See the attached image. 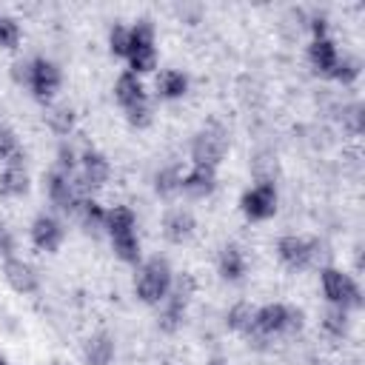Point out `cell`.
<instances>
[{"label": "cell", "mask_w": 365, "mask_h": 365, "mask_svg": "<svg viewBox=\"0 0 365 365\" xmlns=\"http://www.w3.org/2000/svg\"><path fill=\"white\" fill-rule=\"evenodd\" d=\"M131 74L143 77V74H151L157 71V63H160V54H157V43H140V46H131L128 48V57H125Z\"/></svg>", "instance_id": "23"}, {"label": "cell", "mask_w": 365, "mask_h": 365, "mask_svg": "<svg viewBox=\"0 0 365 365\" xmlns=\"http://www.w3.org/2000/svg\"><path fill=\"white\" fill-rule=\"evenodd\" d=\"M20 40H23V29H20L17 17L0 11V48H17Z\"/></svg>", "instance_id": "35"}, {"label": "cell", "mask_w": 365, "mask_h": 365, "mask_svg": "<svg viewBox=\"0 0 365 365\" xmlns=\"http://www.w3.org/2000/svg\"><path fill=\"white\" fill-rule=\"evenodd\" d=\"M180 182H182V168H180L177 163L160 165V168L154 171V180H151L154 194H157L160 200H174V197L180 194Z\"/></svg>", "instance_id": "24"}, {"label": "cell", "mask_w": 365, "mask_h": 365, "mask_svg": "<svg viewBox=\"0 0 365 365\" xmlns=\"http://www.w3.org/2000/svg\"><path fill=\"white\" fill-rule=\"evenodd\" d=\"M29 240L43 254H57L66 242V222L54 211H40L29 225Z\"/></svg>", "instance_id": "11"}, {"label": "cell", "mask_w": 365, "mask_h": 365, "mask_svg": "<svg viewBox=\"0 0 365 365\" xmlns=\"http://www.w3.org/2000/svg\"><path fill=\"white\" fill-rule=\"evenodd\" d=\"M26 154L20 151L17 157H11L9 163H3L0 168V197L6 200H20L29 194L31 188V177H29V168H26Z\"/></svg>", "instance_id": "14"}, {"label": "cell", "mask_w": 365, "mask_h": 365, "mask_svg": "<svg viewBox=\"0 0 365 365\" xmlns=\"http://www.w3.org/2000/svg\"><path fill=\"white\" fill-rule=\"evenodd\" d=\"M319 325H322V331L331 339H342L351 331V311L348 308H339V305H325Z\"/></svg>", "instance_id": "28"}, {"label": "cell", "mask_w": 365, "mask_h": 365, "mask_svg": "<svg viewBox=\"0 0 365 365\" xmlns=\"http://www.w3.org/2000/svg\"><path fill=\"white\" fill-rule=\"evenodd\" d=\"M111 180V163L103 151L97 148H83L80 151V165H77V174H74V182L80 188L83 197H94V191L106 188V182Z\"/></svg>", "instance_id": "8"}, {"label": "cell", "mask_w": 365, "mask_h": 365, "mask_svg": "<svg viewBox=\"0 0 365 365\" xmlns=\"http://www.w3.org/2000/svg\"><path fill=\"white\" fill-rule=\"evenodd\" d=\"M26 88L31 91V97L37 103H43V106L54 103V97L63 88V68L51 57H43V54L31 57L29 60V83H26Z\"/></svg>", "instance_id": "7"}, {"label": "cell", "mask_w": 365, "mask_h": 365, "mask_svg": "<svg viewBox=\"0 0 365 365\" xmlns=\"http://www.w3.org/2000/svg\"><path fill=\"white\" fill-rule=\"evenodd\" d=\"M9 74H11V80H14L17 86L26 88V83H29V60H14Z\"/></svg>", "instance_id": "39"}, {"label": "cell", "mask_w": 365, "mask_h": 365, "mask_svg": "<svg viewBox=\"0 0 365 365\" xmlns=\"http://www.w3.org/2000/svg\"><path fill=\"white\" fill-rule=\"evenodd\" d=\"M305 328V311L288 302H265L254 314V334H262L265 339L274 336H294Z\"/></svg>", "instance_id": "2"}, {"label": "cell", "mask_w": 365, "mask_h": 365, "mask_svg": "<svg viewBox=\"0 0 365 365\" xmlns=\"http://www.w3.org/2000/svg\"><path fill=\"white\" fill-rule=\"evenodd\" d=\"M111 94H114V100H117V106H120L123 111L131 108V106H137V103H143V100H148V91H145L143 77H137V74H131V71L117 74Z\"/></svg>", "instance_id": "19"}, {"label": "cell", "mask_w": 365, "mask_h": 365, "mask_svg": "<svg viewBox=\"0 0 365 365\" xmlns=\"http://www.w3.org/2000/svg\"><path fill=\"white\" fill-rule=\"evenodd\" d=\"M174 11H177V17L182 20V23H188V26H194V23H200V17H202V6H188V3H182V6H174Z\"/></svg>", "instance_id": "38"}, {"label": "cell", "mask_w": 365, "mask_h": 365, "mask_svg": "<svg viewBox=\"0 0 365 365\" xmlns=\"http://www.w3.org/2000/svg\"><path fill=\"white\" fill-rule=\"evenodd\" d=\"M123 114H125V123L131 128H137V131H143V128H148L154 123V106H151V100H143V103L125 108Z\"/></svg>", "instance_id": "34"}, {"label": "cell", "mask_w": 365, "mask_h": 365, "mask_svg": "<svg viewBox=\"0 0 365 365\" xmlns=\"http://www.w3.org/2000/svg\"><path fill=\"white\" fill-rule=\"evenodd\" d=\"M128 231H137V211L123 202L106 208V234L114 237V234H128Z\"/></svg>", "instance_id": "26"}, {"label": "cell", "mask_w": 365, "mask_h": 365, "mask_svg": "<svg viewBox=\"0 0 365 365\" xmlns=\"http://www.w3.org/2000/svg\"><path fill=\"white\" fill-rule=\"evenodd\" d=\"M43 120H46L48 131L57 134V137H63V140H68V134L77 125V114H74V108L68 103H48Z\"/></svg>", "instance_id": "21"}, {"label": "cell", "mask_w": 365, "mask_h": 365, "mask_svg": "<svg viewBox=\"0 0 365 365\" xmlns=\"http://www.w3.org/2000/svg\"><path fill=\"white\" fill-rule=\"evenodd\" d=\"M217 168L211 165H191L182 171V182H180V194H185L188 200H205L217 191Z\"/></svg>", "instance_id": "15"}, {"label": "cell", "mask_w": 365, "mask_h": 365, "mask_svg": "<svg viewBox=\"0 0 365 365\" xmlns=\"http://www.w3.org/2000/svg\"><path fill=\"white\" fill-rule=\"evenodd\" d=\"M339 125L351 137H359L362 134V128H365V108H362L359 100H351V103H342L339 106Z\"/></svg>", "instance_id": "31"}, {"label": "cell", "mask_w": 365, "mask_h": 365, "mask_svg": "<svg viewBox=\"0 0 365 365\" xmlns=\"http://www.w3.org/2000/svg\"><path fill=\"white\" fill-rule=\"evenodd\" d=\"M43 191H46V200L54 208V214H66V217H74V208L83 200L74 177H68V174H63L57 168L43 174Z\"/></svg>", "instance_id": "10"}, {"label": "cell", "mask_w": 365, "mask_h": 365, "mask_svg": "<svg viewBox=\"0 0 365 365\" xmlns=\"http://www.w3.org/2000/svg\"><path fill=\"white\" fill-rule=\"evenodd\" d=\"M171 285H174V268L163 254H154L134 268V297L143 305L157 308L168 297Z\"/></svg>", "instance_id": "1"}, {"label": "cell", "mask_w": 365, "mask_h": 365, "mask_svg": "<svg viewBox=\"0 0 365 365\" xmlns=\"http://www.w3.org/2000/svg\"><path fill=\"white\" fill-rule=\"evenodd\" d=\"M74 217L86 234H106V205H100L94 197H83L74 208Z\"/></svg>", "instance_id": "20"}, {"label": "cell", "mask_w": 365, "mask_h": 365, "mask_svg": "<svg viewBox=\"0 0 365 365\" xmlns=\"http://www.w3.org/2000/svg\"><path fill=\"white\" fill-rule=\"evenodd\" d=\"M240 211L248 222H268L279 211V191L274 182H254L240 197Z\"/></svg>", "instance_id": "9"}, {"label": "cell", "mask_w": 365, "mask_h": 365, "mask_svg": "<svg viewBox=\"0 0 365 365\" xmlns=\"http://www.w3.org/2000/svg\"><path fill=\"white\" fill-rule=\"evenodd\" d=\"M274 251H277V259L288 271H308V268H317V265L322 268V257L328 254L322 240L299 237V234H282L277 240Z\"/></svg>", "instance_id": "3"}, {"label": "cell", "mask_w": 365, "mask_h": 365, "mask_svg": "<svg viewBox=\"0 0 365 365\" xmlns=\"http://www.w3.org/2000/svg\"><path fill=\"white\" fill-rule=\"evenodd\" d=\"M217 274L225 279V282H242L245 274H248V257L240 245L234 242H225L217 254Z\"/></svg>", "instance_id": "18"}, {"label": "cell", "mask_w": 365, "mask_h": 365, "mask_svg": "<svg viewBox=\"0 0 365 365\" xmlns=\"http://www.w3.org/2000/svg\"><path fill=\"white\" fill-rule=\"evenodd\" d=\"M194 277L191 274H174V285L168 291V297L157 305V328L163 334H177L188 317V305H191V297H194Z\"/></svg>", "instance_id": "4"}, {"label": "cell", "mask_w": 365, "mask_h": 365, "mask_svg": "<svg viewBox=\"0 0 365 365\" xmlns=\"http://www.w3.org/2000/svg\"><path fill=\"white\" fill-rule=\"evenodd\" d=\"M254 314H257V305H251L248 299H237L225 311V328L240 334V336H245L254 328Z\"/></svg>", "instance_id": "27"}, {"label": "cell", "mask_w": 365, "mask_h": 365, "mask_svg": "<svg viewBox=\"0 0 365 365\" xmlns=\"http://www.w3.org/2000/svg\"><path fill=\"white\" fill-rule=\"evenodd\" d=\"M111 240V251L120 262L125 265H140L143 262V242H140V234L137 231H128V234H114L108 237Z\"/></svg>", "instance_id": "25"}, {"label": "cell", "mask_w": 365, "mask_h": 365, "mask_svg": "<svg viewBox=\"0 0 365 365\" xmlns=\"http://www.w3.org/2000/svg\"><path fill=\"white\" fill-rule=\"evenodd\" d=\"M0 365H9V359H6V356H3V354H0Z\"/></svg>", "instance_id": "41"}, {"label": "cell", "mask_w": 365, "mask_h": 365, "mask_svg": "<svg viewBox=\"0 0 365 365\" xmlns=\"http://www.w3.org/2000/svg\"><path fill=\"white\" fill-rule=\"evenodd\" d=\"M205 365H228V359L225 356H208Z\"/></svg>", "instance_id": "40"}, {"label": "cell", "mask_w": 365, "mask_h": 365, "mask_svg": "<svg viewBox=\"0 0 365 365\" xmlns=\"http://www.w3.org/2000/svg\"><path fill=\"white\" fill-rule=\"evenodd\" d=\"M3 279H6V285L14 291V294H23V297H31V294H37L40 291V274H37V268L29 262V259H23V257H9V259H3Z\"/></svg>", "instance_id": "12"}, {"label": "cell", "mask_w": 365, "mask_h": 365, "mask_svg": "<svg viewBox=\"0 0 365 365\" xmlns=\"http://www.w3.org/2000/svg\"><path fill=\"white\" fill-rule=\"evenodd\" d=\"M128 48H131V34H128V26L114 23V26L108 29V51H111L114 57L125 60V57H128Z\"/></svg>", "instance_id": "33"}, {"label": "cell", "mask_w": 365, "mask_h": 365, "mask_svg": "<svg viewBox=\"0 0 365 365\" xmlns=\"http://www.w3.org/2000/svg\"><path fill=\"white\" fill-rule=\"evenodd\" d=\"M77 165H80V151L68 140H60L57 154H54V168L63 171V174H68V177H74L77 174Z\"/></svg>", "instance_id": "32"}, {"label": "cell", "mask_w": 365, "mask_h": 365, "mask_svg": "<svg viewBox=\"0 0 365 365\" xmlns=\"http://www.w3.org/2000/svg\"><path fill=\"white\" fill-rule=\"evenodd\" d=\"M319 291L328 305H339L348 311L362 308V288L354 274L336 268V265H322L319 268Z\"/></svg>", "instance_id": "6"}, {"label": "cell", "mask_w": 365, "mask_h": 365, "mask_svg": "<svg viewBox=\"0 0 365 365\" xmlns=\"http://www.w3.org/2000/svg\"><path fill=\"white\" fill-rule=\"evenodd\" d=\"M80 354H83V362L86 365H114V359H117V342H114V336L108 331H94V334L86 336Z\"/></svg>", "instance_id": "16"}, {"label": "cell", "mask_w": 365, "mask_h": 365, "mask_svg": "<svg viewBox=\"0 0 365 365\" xmlns=\"http://www.w3.org/2000/svg\"><path fill=\"white\" fill-rule=\"evenodd\" d=\"M20 154V137L11 125L0 123V163H9L11 157Z\"/></svg>", "instance_id": "36"}, {"label": "cell", "mask_w": 365, "mask_h": 365, "mask_svg": "<svg viewBox=\"0 0 365 365\" xmlns=\"http://www.w3.org/2000/svg\"><path fill=\"white\" fill-rule=\"evenodd\" d=\"M225 154H228V128L220 120L202 123L194 131L191 145H188L191 165H211V168H217L225 160Z\"/></svg>", "instance_id": "5"}, {"label": "cell", "mask_w": 365, "mask_h": 365, "mask_svg": "<svg viewBox=\"0 0 365 365\" xmlns=\"http://www.w3.org/2000/svg\"><path fill=\"white\" fill-rule=\"evenodd\" d=\"M251 174H254V182H274L277 185V174H279V160L274 151L262 148L251 157Z\"/></svg>", "instance_id": "29"}, {"label": "cell", "mask_w": 365, "mask_h": 365, "mask_svg": "<svg viewBox=\"0 0 365 365\" xmlns=\"http://www.w3.org/2000/svg\"><path fill=\"white\" fill-rule=\"evenodd\" d=\"M191 88V77L180 68H165L157 77V97L160 100H182Z\"/></svg>", "instance_id": "22"}, {"label": "cell", "mask_w": 365, "mask_h": 365, "mask_svg": "<svg viewBox=\"0 0 365 365\" xmlns=\"http://www.w3.org/2000/svg\"><path fill=\"white\" fill-rule=\"evenodd\" d=\"M17 237L14 231L0 220V259H9V257H17Z\"/></svg>", "instance_id": "37"}, {"label": "cell", "mask_w": 365, "mask_h": 365, "mask_svg": "<svg viewBox=\"0 0 365 365\" xmlns=\"http://www.w3.org/2000/svg\"><path fill=\"white\" fill-rule=\"evenodd\" d=\"M305 57H308V66H311L314 74L331 80V71H334V66L339 60V48L334 43V37H319V40H311L308 43Z\"/></svg>", "instance_id": "17"}, {"label": "cell", "mask_w": 365, "mask_h": 365, "mask_svg": "<svg viewBox=\"0 0 365 365\" xmlns=\"http://www.w3.org/2000/svg\"><path fill=\"white\" fill-rule=\"evenodd\" d=\"M362 74V60L356 54H339L334 71H331V80L339 83V86H354Z\"/></svg>", "instance_id": "30"}, {"label": "cell", "mask_w": 365, "mask_h": 365, "mask_svg": "<svg viewBox=\"0 0 365 365\" xmlns=\"http://www.w3.org/2000/svg\"><path fill=\"white\" fill-rule=\"evenodd\" d=\"M160 231L165 237V242L171 245H185L194 234H197V217L191 208L185 205H174L163 214V222H160Z\"/></svg>", "instance_id": "13"}]
</instances>
